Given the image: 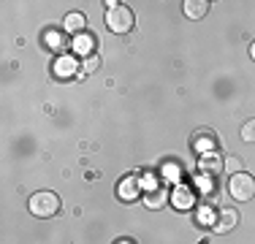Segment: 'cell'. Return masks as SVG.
Here are the masks:
<instances>
[{
	"label": "cell",
	"instance_id": "obj_13",
	"mask_svg": "<svg viewBox=\"0 0 255 244\" xmlns=\"http://www.w3.org/2000/svg\"><path fill=\"white\" fill-rule=\"evenodd\" d=\"M98 63H101V60H98V54H90V57H87V60H84V65H82V71H84V73H93L95 68H98Z\"/></svg>",
	"mask_w": 255,
	"mask_h": 244
},
{
	"label": "cell",
	"instance_id": "obj_8",
	"mask_svg": "<svg viewBox=\"0 0 255 244\" xmlns=\"http://www.w3.org/2000/svg\"><path fill=\"white\" fill-rule=\"evenodd\" d=\"M193 198H196V195H193L190 187H179V190L174 193V198H171V201H174V206H177V209H190V206L196 204Z\"/></svg>",
	"mask_w": 255,
	"mask_h": 244
},
{
	"label": "cell",
	"instance_id": "obj_3",
	"mask_svg": "<svg viewBox=\"0 0 255 244\" xmlns=\"http://www.w3.org/2000/svg\"><path fill=\"white\" fill-rule=\"evenodd\" d=\"M27 206H30V212H33L35 217H54L60 212V198L49 190H41L27 201Z\"/></svg>",
	"mask_w": 255,
	"mask_h": 244
},
{
	"label": "cell",
	"instance_id": "obj_15",
	"mask_svg": "<svg viewBox=\"0 0 255 244\" xmlns=\"http://www.w3.org/2000/svg\"><path fill=\"white\" fill-rule=\"evenodd\" d=\"M57 73H63V76H65V73H71V63H68V60L57 63Z\"/></svg>",
	"mask_w": 255,
	"mask_h": 244
},
{
	"label": "cell",
	"instance_id": "obj_1",
	"mask_svg": "<svg viewBox=\"0 0 255 244\" xmlns=\"http://www.w3.org/2000/svg\"><path fill=\"white\" fill-rule=\"evenodd\" d=\"M228 195L234 201H253L255 198V176H250L247 171L231 174V179H228Z\"/></svg>",
	"mask_w": 255,
	"mask_h": 244
},
{
	"label": "cell",
	"instance_id": "obj_7",
	"mask_svg": "<svg viewBox=\"0 0 255 244\" xmlns=\"http://www.w3.org/2000/svg\"><path fill=\"white\" fill-rule=\"evenodd\" d=\"M215 223H217V225H215L217 234H226V231H231L236 223H239V215H236L234 209H226V212H220V217H217Z\"/></svg>",
	"mask_w": 255,
	"mask_h": 244
},
{
	"label": "cell",
	"instance_id": "obj_12",
	"mask_svg": "<svg viewBox=\"0 0 255 244\" xmlns=\"http://www.w3.org/2000/svg\"><path fill=\"white\" fill-rule=\"evenodd\" d=\"M242 138H245V141H255V120H247L245 125H242Z\"/></svg>",
	"mask_w": 255,
	"mask_h": 244
},
{
	"label": "cell",
	"instance_id": "obj_10",
	"mask_svg": "<svg viewBox=\"0 0 255 244\" xmlns=\"http://www.w3.org/2000/svg\"><path fill=\"white\" fill-rule=\"evenodd\" d=\"M74 52H76V54H87V57H90V52H93V35H87V33L76 35Z\"/></svg>",
	"mask_w": 255,
	"mask_h": 244
},
{
	"label": "cell",
	"instance_id": "obj_2",
	"mask_svg": "<svg viewBox=\"0 0 255 244\" xmlns=\"http://www.w3.org/2000/svg\"><path fill=\"white\" fill-rule=\"evenodd\" d=\"M133 22H136V16H133V11L128 8V5H120V3H112V8H109L106 14V24L112 33H130L133 30Z\"/></svg>",
	"mask_w": 255,
	"mask_h": 244
},
{
	"label": "cell",
	"instance_id": "obj_5",
	"mask_svg": "<svg viewBox=\"0 0 255 244\" xmlns=\"http://www.w3.org/2000/svg\"><path fill=\"white\" fill-rule=\"evenodd\" d=\"M166 201H168L166 187H147V195H144V204H147L149 209H160V206H166Z\"/></svg>",
	"mask_w": 255,
	"mask_h": 244
},
{
	"label": "cell",
	"instance_id": "obj_9",
	"mask_svg": "<svg viewBox=\"0 0 255 244\" xmlns=\"http://www.w3.org/2000/svg\"><path fill=\"white\" fill-rule=\"evenodd\" d=\"M223 168H226V163H223L215 152H206V155L201 157V171H204V174H209V171H212V174H217V171H223Z\"/></svg>",
	"mask_w": 255,
	"mask_h": 244
},
{
	"label": "cell",
	"instance_id": "obj_6",
	"mask_svg": "<svg viewBox=\"0 0 255 244\" xmlns=\"http://www.w3.org/2000/svg\"><path fill=\"white\" fill-rule=\"evenodd\" d=\"M84 14H79V11H71V14H65V19H63V27L68 30V33H74V35H79V33H84Z\"/></svg>",
	"mask_w": 255,
	"mask_h": 244
},
{
	"label": "cell",
	"instance_id": "obj_4",
	"mask_svg": "<svg viewBox=\"0 0 255 244\" xmlns=\"http://www.w3.org/2000/svg\"><path fill=\"white\" fill-rule=\"evenodd\" d=\"M182 11H185L187 19H204L209 14V3L206 0H185L182 3Z\"/></svg>",
	"mask_w": 255,
	"mask_h": 244
},
{
	"label": "cell",
	"instance_id": "obj_16",
	"mask_svg": "<svg viewBox=\"0 0 255 244\" xmlns=\"http://www.w3.org/2000/svg\"><path fill=\"white\" fill-rule=\"evenodd\" d=\"M120 244H130V242H120Z\"/></svg>",
	"mask_w": 255,
	"mask_h": 244
},
{
	"label": "cell",
	"instance_id": "obj_14",
	"mask_svg": "<svg viewBox=\"0 0 255 244\" xmlns=\"http://www.w3.org/2000/svg\"><path fill=\"white\" fill-rule=\"evenodd\" d=\"M226 171H231V174H239V171H242L239 157H228V160H226Z\"/></svg>",
	"mask_w": 255,
	"mask_h": 244
},
{
	"label": "cell",
	"instance_id": "obj_11",
	"mask_svg": "<svg viewBox=\"0 0 255 244\" xmlns=\"http://www.w3.org/2000/svg\"><path fill=\"white\" fill-rule=\"evenodd\" d=\"M120 195H123V198H136V182L125 179L123 185H120Z\"/></svg>",
	"mask_w": 255,
	"mask_h": 244
}]
</instances>
